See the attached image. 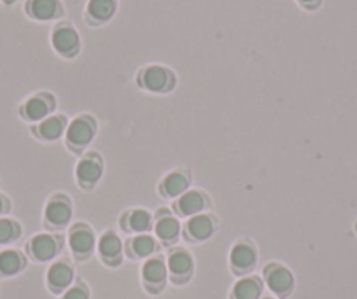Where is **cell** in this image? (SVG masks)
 <instances>
[{
  "mask_svg": "<svg viewBox=\"0 0 357 299\" xmlns=\"http://www.w3.org/2000/svg\"><path fill=\"white\" fill-rule=\"evenodd\" d=\"M135 82L140 89H144L147 93H153V95H168L177 86V75L167 65L151 63L144 65L137 72Z\"/></svg>",
  "mask_w": 357,
  "mask_h": 299,
  "instance_id": "cell-1",
  "label": "cell"
},
{
  "mask_svg": "<svg viewBox=\"0 0 357 299\" xmlns=\"http://www.w3.org/2000/svg\"><path fill=\"white\" fill-rule=\"evenodd\" d=\"M50 40L54 53L60 58H63V60H74V58H77L79 53H81V36H79L74 23L67 22V20H60V22L51 29Z\"/></svg>",
  "mask_w": 357,
  "mask_h": 299,
  "instance_id": "cell-2",
  "label": "cell"
},
{
  "mask_svg": "<svg viewBox=\"0 0 357 299\" xmlns=\"http://www.w3.org/2000/svg\"><path fill=\"white\" fill-rule=\"evenodd\" d=\"M67 146L75 153H81L97 135V121L91 116L82 114L72 119L67 126Z\"/></svg>",
  "mask_w": 357,
  "mask_h": 299,
  "instance_id": "cell-3",
  "label": "cell"
},
{
  "mask_svg": "<svg viewBox=\"0 0 357 299\" xmlns=\"http://www.w3.org/2000/svg\"><path fill=\"white\" fill-rule=\"evenodd\" d=\"M56 109V98L50 91H39L29 96L20 107V116L29 123H40L50 118Z\"/></svg>",
  "mask_w": 357,
  "mask_h": 299,
  "instance_id": "cell-4",
  "label": "cell"
},
{
  "mask_svg": "<svg viewBox=\"0 0 357 299\" xmlns=\"http://www.w3.org/2000/svg\"><path fill=\"white\" fill-rule=\"evenodd\" d=\"M23 13L32 22L47 23L63 18L65 8L61 0H25Z\"/></svg>",
  "mask_w": 357,
  "mask_h": 299,
  "instance_id": "cell-5",
  "label": "cell"
},
{
  "mask_svg": "<svg viewBox=\"0 0 357 299\" xmlns=\"http://www.w3.org/2000/svg\"><path fill=\"white\" fill-rule=\"evenodd\" d=\"M119 9V0H88L84 8V22L91 29H100L112 22Z\"/></svg>",
  "mask_w": 357,
  "mask_h": 299,
  "instance_id": "cell-6",
  "label": "cell"
},
{
  "mask_svg": "<svg viewBox=\"0 0 357 299\" xmlns=\"http://www.w3.org/2000/svg\"><path fill=\"white\" fill-rule=\"evenodd\" d=\"M104 174V163L102 158L97 153L86 154L81 158L75 168V177H77V184L84 189H91L98 184Z\"/></svg>",
  "mask_w": 357,
  "mask_h": 299,
  "instance_id": "cell-7",
  "label": "cell"
},
{
  "mask_svg": "<svg viewBox=\"0 0 357 299\" xmlns=\"http://www.w3.org/2000/svg\"><path fill=\"white\" fill-rule=\"evenodd\" d=\"M72 217V204L70 199L65 194H54L53 198L47 201L46 210H44V219L53 228H61V226L68 224Z\"/></svg>",
  "mask_w": 357,
  "mask_h": 299,
  "instance_id": "cell-8",
  "label": "cell"
},
{
  "mask_svg": "<svg viewBox=\"0 0 357 299\" xmlns=\"http://www.w3.org/2000/svg\"><path fill=\"white\" fill-rule=\"evenodd\" d=\"M266 284L270 291L277 296H287L294 287V277L287 268L280 264H270L266 270Z\"/></svg>",
  "mask_w": 357,
  "mask_h": 299,
  "instance_id": "cell-9",
  "label": "cell"
},
{
  "mask_svg": "<svg viewBox=\"0 0 357 299\" xmlns=\"http://www.w3.org/2000/svg\"><path fill=\"white\" fill-rule=\"evenodd\" d=\"M208 198L202 191H186L184 194L178 196L175 201L174 208L178 215H186V217H193V215L202 214L207 208Z\"/></svg>",
  "mask_w": 357,
  "mask_h": 299,
  "instance_id": "cell-10",
  "label": "cell"
},
{
  "mask_svg": "<svg viewBox=\"0 0 357 299\" xmlns=\"http://www.w3.org/2000/svg\"><path fill=\"white\" fill-rule=\"evenodd\" d=\"M68 245L77 257H86L95 247L93 231L86 224H75L68 235Z\"/></svg>",
  "mask_w": 357,
  "mask_h": 299,
  "instance_id": "cell-11",
  "label": "cell"
},
{
  "mask_svg": "<svg viewBox=\"0 0 357 299\" xmlns=\"http://www.w3.org/2000/svg\"><path fill=\"white\" fill-rule=\"evenodd\" d=\"M215 231V219L208 214H198L186 222V236L193 242H204Z\"/></svg>",
  "mask_w": 357,
  "mask_h": 299,
  "instance_id": "cell-12",
  "label": "cell"
},
{
  "mask_svg": "<svg viewBox=\"0 0 357 299\" xmlns=\"http://www.w3.org/2000/svg\"><path fill=\"white\" fill-rule=\"evenodd\" d=\"M60 238L53 235H37L33 236L29 243L30 254H32L37 261L53 259L58 254V250H60Z\"/></svg>",
  "mask_w": 357,
  "mask_h": 299,
  "instance_id": "cell-13",
  "label": "cell"
},
{
  "mask_svg": "<svg viewBox=\"0 0 357 299\" xmlns=\"http://www.w3.org/2000/svg\"><path fill=\"white\" fill-rule=\"evenodd\" d=\"M67 126L68 125H67V119H65V116L51 114L50 118L43 119V121H40L39 125L33 128V133H36L39 139L51 142V140L60 139V137L67 132Z\"/></svg>",
  "mask_w": 357,
  "mask_h": 299,
  "instance_id": "cell-14",
  "label": "cell"
},
{
  "mask_svg": "<svg viewBox=\"0 0 357 299\" xmlns=\"http://www.w3.org/2000/svg\"><path fill=\"white\" fill-rule=\"evenodd\" d=\"M154 233H156V236L160 240L170 243L181 233V222H178V219L175 215H172L170 212L161 208L156 215V222H154Z\"/></svg>",
  "mask_w": 357,
  "mask_h": 299,
  "instance_id": "cell-15",
  "label": "cell"
},
{
  "mask_svg": "<svg viewBox=\"0 0 357 299\" xmlns=\"http://www.w3.org/2000/svg\"><path fill=\"white\" fill-rule=\"evenodd\" d=\"M190 185V175L186 170L170 171L163 181L160 182V192L167 198H178L184 194Z\"/></svg>",
  "mask_w": 357,
  "mask_h": 299,
  "instance_id": "cell-16",
  "label": "cell"
},
{
  "mask_svg": "<svg viewBox=\"0 0 357 299\" xmlns=\"http://www.w3.org/2000/svg\"><path fill=\"white\" fill-rule=\"evenodd\" d=\"M229 261H231L233 270L240 271V273L249 271L252 270L254 264H256V250H254V247L250 245V243L240 242L231 249Z\"/></svg>",
  "mask_w": 357,
  "mask_h": 299,
  "instance_id": "cell-17",
  "label": "cell"
},
{
  "mask_svg": "<svg viewBox=\"0 0 357 299\" xmlns=\"http://www.w3.org/2000/svg\"><path fill=\"white\" fill-rule=\"evenodd\" d=\"M72 280H74V270H72V266L68 263L60 261V263H54L47 270V284H50V287L54 292H60L63 289H67L72 284Z\"/></svg>",
  "mask_w": 357,
  "mask_h": 299,
  "instance_id": "cell-18",
  "label": "cell"
},
{
  "mask_svg": "<svg viewBox=\"0 0 357 299\" xmlns=\"http://www.w3.org/2000/svg\"><path fill=\"white\" fill-rule=\"evenodd\" d=\"M167 268L177 282L178 278H188L191 275V271H193V257L186 250L177 249L168 256Z\"/></svg>",
  "mask_w": 357,
  "mask_h": 299,
  "instance_id": "cell-19",
  "label": "cell"
},
{
  "mask_svg": "<svg viewBox=\"0 0 357 299\" xmlns=\"http://www.w3.org/2000/svg\"><path fill=\"white\" fill-rule=\"evenodd\" d=\"M167 271L168 268L165 266L163 259L160 257H151L144 263L142 266V278L147 285H156V287H161L167 280Z\"/></svg>",
  "mask_w": 357,
  "mask_h": 299,
  "instance_id": "cell-20",
  "label": "cell"
},
{
  "mask_svg": "<svg viewBox=\"0 0 357 299\" xmlns=\"http://www.w3.org/2000/svg\"><path fill=\"white\" fill-rule=\"evenodd\" d=\"M121 240L114 231H105L98 240V252H100L102 259H105L107 263H118L121 257Z\"/></svg>",
  "mask_w": 357,
  "mask_h": 299,
  "instance_id": "cell-21",
  "label": "cell"
},
{
  "mask_svg": "<svg viewBox=\"0 0 357 299\" xmlns=\"http://www.w3.org/2000/svg\"><path fill=\"white\" fill-rule=\"evenodd\" d=\"M125 222V228L128 231H135V233H146L149 231L151 226H153V217L147 210L144 208H135V210L128 212L125 215V219H121V224Z\"/></svg>",
  "mask_w": 357,
  "mask_h": 299,
  "instance_id": "cell-22",
  "label": "cell"
},
{
  "mask_svg": "<svg viewBox=\"0 0 357 299\" xmlns=\"http://www.w3.org/2000/svg\"><path fill=\"white\" fill-rule=\"evenodd\" d=\"M263 285L257 278H242L233 287V299H259Z\"/></svg>",
  "mask_w": 357,
  "mask_h": 299,
  "instance_id": "cell-23",
  "label": "cell"
},
{
  "mask_svg": "<svg viewBox=\"0 0 357 299\" xmlns=\"http://www.w3.org/2000/svg\"><path fill=\"white\" fill-rule=\"evenodd\" d=\"M25 266V259L18 250H4L0 252V275L11 277V275L20 273Z\"/></svg>",
  "mask_w": 357,
  "mask_h": 299,
  "instance_id": "cell-24",
  "label": "cell"
},
{
  "mask_svg": "<svg viewBox=\"0 0 357 299\" xmlns=\"http://www.w3.org/2000/svg\"><path fill=\"white\" fill-rule=\"evenodd\" d=\"M20 235H22V228L18 222L13 219L0 217V245L15 242Z\"/></svg>",
  "mask_w": 357,
  "mask_h": 299,
  "instance_id": "cell-25",
  "label": "cell"
},
{
  "mask_svg": "<svg viewBox=\"0 0 357 299\" xmlns=\"http://www.w3.org/2000/svg\"><path fill=\"white\" fill-rule=\"evenodd\" d=\"M132 250L137 257H147L156 250V242L149 235H140L132 240Z\"/></svg>",
  "mask_w": 357,
  "mask_h": 299,
  "instance_id": "cell-26",
  "label": "cell"
},
{
  "mask_svg": "<svg viewBox=\"0 0 357 299\" xmlns=\"http://www.w3.org/2000/svg\"><path fill=\"white\" fill-rule=\"evenodd\" d=\"M61 299H89L88 291H86L82 285H75V287H70Z\"/></svg>",
  "mask_w": 357,
  "mask_h": 299,
  "instance_id": "cell-27",
  "label": "cell"
},
{
  "mask_svg": "<svg viewBox=\"0 0 357 299\" xmlns=\"http://www.w3.org/2000/svg\"><path fill=\"white\" fill-rule=\"evenodd\" d=\"M322 2H324V0H296V4L308 13H314L317 11V9H321Z\"/></svg>",
  "mask_w": 357,
  "mask_h": 299,
  "instance_id": "cell-28",
  "label": "cell"
},
{
  "mask_svg": "<svg viewBox=\"0 0 357 299\" xmlns=\"http://www.w3.org/2000/svg\"><path fill=\"white\" fill-rule=\"evenodd\" d=\"M9 208H11V204H9V199L6 198L4 194H0V215L6 214V212H9Z\"/></svg>",
  "mask_w": 357,
  "mask_h": 299,
  "instance_id": "cell-29",
  "label": "cell"
},
{
  "mask_svg": "<svg viewBox=\"0 0 357 299\" xmlns=\"http://www.w3.org/2000/svg\"><path fill=\"white\" fill-rule=\"evenodd\" d=\"M0 2H2L4 6H15L18 0H0Z\"/></svg>",
  "mask_w": 357,
  "mask_h": 299,
  "instance_id": "cell-30",
  "label": "cell"
}]
</instances>
